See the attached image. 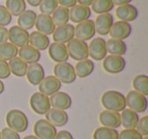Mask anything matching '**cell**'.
<instances>
[{
	"mask_svg": "<svg viewBox=\"0 0 148 139\" xmlns=\"http://www.w3.org/2000/svg\"><path fill=\"white\" fill-rule=\"evenodd\" d=\"M0 139H1V135H0Z\"/></svg>",
	"mask_w": 148,
	"mask_h": 139,
	"instance_id": "cell-52",
	"label": "cell"
},
{
	"mask_svg": "<svg viewBox=\"0 0 148 139\" xmlns=\"http://www.w3.org/2000/svg\"><path fill=\"white\" fill-rule=\"evenodd\" d=\"M135 129L143 137L148 136V116H143L142 118H139Z\"/></svg>",
	"mask_w": 148,
	"mask_h": 139,
	"instance_id": "cell-40",
	"label": "cell"
},
{
	"mask_svg": "<svg viewBox=\"0 0 148 139\" xmlns=\"http://www.w3.org/2000/svg\"><path fill=\"white\" fill-rule=\"evenodd\" d=\"M48 54H49L50 58L57 63L67 62L68 58H69L65 44L55 43V42L50 43L49 47H48Z\"/></svg>",
	"mask_w": 148,
	"mask_h": 139,
	"instance_id": "cell-15",
	"label": "cell"
},
{
	"mask_svg": "<svg viewBox=\"0 0 148 139\" xmlns=\"http://www.w3.org/2000/svg\"><path fill=\"white\" fill-rule=\"evenodd\" d=\"M142 137L136 129H124L119 132L118 139H142Z\"/></svg>",
	"mask_w": 148,
	"mask_h": 139,
	"instance_id": "cell-38",
	"label": "cell"
},
{
	"mask_svg": "<svg viewBox=\"0 0 148 139\" xmlns=\"http://www.w3.org/2000/svg\"><path fill=\"white\" fill-rule=\"evenodd\" d=\"M29 32L19 28L18 25H13L8 30V40L17 48L29 45Z\"/></svg>",
	"mask_w": 148,
	"mask_h": 139,
	"instance_id": "cell-11",
	"label": "cell"
},
{
	"mask_svg": "<svg viewBox=\"0 0 148 139\" xmlns=\"http://www.w3.org/2000/svg\"><path fill=\"white\" fill-rule=\"evenodd\" d=\"M17 53H18V48L15 47L10 42L0 44V60L9 61L16 57Z\"/></svg>",
	"mask_w": 148,
	"mask_h": 139,
	"instance_id": "cell-31",
	"label": "cell"
},
{
	"mask_svg": "<svg viewBox=\"0 0 148 139\" xmlns=\"http://www.w3.org/2000/svg\"><path fill=\"white\" fill-rule=\"evenodd\" d=\"M12 21V15L9 13V11L6 9L4 5L0 4V27H6L10 25Z\"/></svg>",
	"mask_w": 148,
	"mask_h": 139,
	"instance_id": "cell-39",
	"label": "cell"
},
{
	"mask_svg": "<svg viewBox=\"0 0 148 139\" xmlns=\"http://www.w3.org/2000/svg\"><path fill=\"white\" fill-rule=\"evenodd\" d=\"M23 139H39L38 137H36L35 135H27V136L23 137Z\"/></svg>",
	"mask_w": 148,
	"mask_h": 139,
	"instance_id": "cell-50",
	"label": "cell"
},
{
	"mask_svg": "<svg viewBox=\"0 0 148 139\" xmlns=\"http://www.w3.org/2000/svg\"><path fill=\"white\" fill-rule=\"evenodd\" d=\"M29 45L37 49L38 51H44V50H47L48 47H49L50 39L48 36L35 31L29 34Z\"/></svg>",
	"mask_w": 148,
	"mask_h": 139,
	"instance_id": "cell-25",
	"label": "cell"
},
{
	"mask_svg": "<svg viewBox=\"0 0 148 139\" xmlns=\"http://www.w3.org/2000/svg\"><path fill=\"white\" fill-rule=\"evenodd\" d=\"M76 2L80 5H83V6H88L91 5V3L93 2V0H76Z\"/></svg>",
	"mask_w": 148,
	"mask_h": 139,
	"instance_id": "cell-48",
	"label": "cell"
},
{
	"mask_svg": "<svg viewBox=\"0 0 148 139\" xmlns=\"http://www.w3.org/2000/svg\"><path fill=\"white\" fill-rule=\"evenodd\" d=\"M114 3V5H118V6H121V5L125 4H130V2H132V0H112Z\"/></svg>",
	"mask_w": 148,
	"mask_h": 139,
	"instance_id": "cell-46",
	"label": "cell"
},
{
	"mask_svg": "<svg viewBox=\"0 0 148 139\" xmlns=\"http://www.w3.org/2000/svg\"><path fill=\"white\" fill-rule=\"evenodd\" d=\"M68 55L70 58L76 61L88 59V45L86 42L78 40L76 38H73L71 41H69L66 45Z\"/></svg>",
	"mask_w": 148,
	"mask_h": 139,
	"instance_id": "cell-3",
	"label": "cell"
},
{
	"mask_svg": "<svg viewBox=\"0 0 148 139\" xmlns=\"http://www.w3.org/2000/svg\"><path fill=\"white\" fill-rule=\"evenodd\" d=\"M106 47H107V53L110 55L115 56H123L127 51V46L125 42L121 40L110 39L106 41Z\"/></svg>",
	"mask_w": 148,
	"mask_h": 139,
	"instance_id": "cell-29",
	"label": "cell"
},
{
	"mask_svg": "<svg viewBox=\"0 0 148 139\" xmlns=\"http://www.w3.org/2000/svg\"><path fill=\"white\" fill-rule=\"evenodd\" d=\"M5 121L8 128L14 130L15 132L21 133L25 132L29 127V120L23 111L13 109L7 112Z\"/></svg>",
	"mask_w": 148,
	"mask_h": 139,
	"instance_id": "cell-2",
	"label": "cell"
},
{
	"mask_svg": "<svg viewBox=\"0 0 148 139\" xmlns=\"http://www.w3.org/2000/svg\"><path fill=\"white\" fill-rule=\"evenodd\" d=\"M9 76H10V70H9L8 62L0 60V80L6 79Z\"/></svg>",
	"mask_w": 148,
	"mask_h": 139,
	"instance_id": "cell-42",
	"label": "cell"
},
{
	"mask_svg": "<svg viewBox=\"0 0 148 139\" xmlns=\"http://www.w3.org/2000/svg\"><path fill=\"white\" fill-rule=\"evenodd\" d=\"M54 139H74L73 135L71 134V132H69L68 130H61L59 132H57L55 138Z\"/></svg>",
	"mask_w": 148,
	"mask_h": 139,
	"instance_id": "cell-43",
	"label": "cell"
},
{
	"mask_svg": "<svg viewBox=\"0 0 148 139\" xmlns=\"http://www.w3.org/2000/svg\"><path fill=\"white\" fill-rule=\"evenodd\" d=\"M57 3L59 4V6L66 7L68 9L77 4L76 0H57Z\"/></svg>",
	"mask_w": 148,
	"mask_h": 139,
	"instance_id": "cell-44",
	"label": "cell"
},
{
	"mask_svg": "<svg viewBox=\"0 0 148 139\" xmlns=\"http://www.w3.org/2000/svg\"><path fill=\"white\" fill-rule=\"evenodd\" d=\"M95 70V63L90 59L81 60L77 61V63L74 66V71L76 74V77L85 78L89 76Z\"/></svg>",
	"mask_w": 148,
	"mask_h": 139,
	"instance_id": "cell-28",
	"label": "cell"
},
{
	"mask_svg": "<svg viewBox=\"0 0 148 139\" xmlns=\"http://www.w3.org/2000/svg\"><path fill=\"white\" fill-rule=\"evenodd\" d=\"M95 35V23L91 19H87L82 23H77L76 27H74V37L81 41H89Z\"/></svg>",
	"mask_w": 148,
	"mask_h": 139,
	"instance_id": "cell-8",
	"label": "cell"
},
{
	"mask_svg": "<svg viewBox=\"0 0 148 139\" xmlns=\"http://www.w3.org/2000/svg\"><path fill=\"white\" fill-rule=\"evenodd\" d=\"M61 86L62 83L54 75L45 76L39 84V92L47 96H51L57 92H60Z\"/></svg>",
	"mask_w": 148,
	"mask_h": 139,
	"instance_id": "cell-14",
	"label": "cell"
},
{
	"mask_svg": "<svg viewBox=\"0 0 148 139\" xmlns=\"http://www.w3.org/2000/svg\"><path fill=\"white\" fill-rule=\"evenodd\" d=\"M119 132L117 129L108 128V127H99L95 130L92 134L93 139H118Z\"/></svg>",
	"mask_w": 148,
	"mask_h": 139,
	"instance_id": "cell-36",
	"label": "cell"
},
{
	"mask_svg": "<svg viewBox=\"0 0 148 139\" xmlns=\"http://www.w3.org/2000/svg\"><path fill=\"white\" fill-rule=\"evenodd\" d=\"M0 135H1V139H21L19 133L15 132L14 130L8 127H5L2 129V131H0Z\"/></svg>",
	"mask_w": 148,
	"mask_h": 139,
	"instance_id": "cell-41",
	"label": "cell"
},
{
	"mask_svg": "<svg viewBox=\"0 0 148 139\" xmlns=\"http://www.w3.org/2000/svg\"><path fill=\"white\" fill-rule=\"evenodd\" d=\"M4 88H5L4 83L2 82V80H0V94H3V92H4Z\"/></svg>",
	"mask_w": 148,
	"mask_h": 139,
	"instance_id": "cell-49",
	"label": "cell"
},
{
	"mask_svg": "<svg viewBox=\"0 0 148 139\" xmlns=\"http://www.w3.org/2000/svg\"><path fill=\"white\" fill-rule=\"evenodd\" d=\"M116 17L122 21L130 23L137 19L138 10L134 5L132 4H125L118 6L116 8Z\"/></svg>",
	"mask_w": 148,
	"mask_h": 139,
	"instance_id": "cell-24",
	"label": "cell"
},
{
	"mask_svg": "<svg viewBox=\"0 0 148 139\" xmlns=\"http://www.w3.org/2000/svg\"><path fill=\"white\" fill-rule=\"evenodd\" d=\"M27 79L32 85H39L41 83V81L45 77V70L44 67L41 64L38 63H33L27 65Z\"/></svg>",
	"mask_w": 148,
	"mask_h": 139,
	"instance_id": "cell-20",
	"label": "cell"
},
{
	"mask_svg": "<svg viewBox=\"0 0 148 139\" xmlns=\"http://www.w3.org/2000/svg\"><path fill=\"white\" fill-rule=\"evenodd\" d=\"M57 132L56 127L50 124L46 119H40L34 125L35 136L39 139H54Z\"/></svg>",
	"mask_w": 148,
	"mask_h": 139,
	"instance_id": "cell-7",
	"label": "cell"
},
{
	"mask_svg": "<svg viewBox=\"0 0 148 139\" xmlns=\"http://www.w3.org/2000/svg\"><path fill=\"white\" fill-rule=\"evenodd\" d=\"M57 7H58L57 0H42V2L39 5L41 13L47 15H51Z\"/></svg>",
	"mask_w": 148,
	"mask_h": 139,
	"instance_id": "cell-37",
	"label": "cell"
},
{
	"mask_svg": "<svg viewBox=\"0 0 148 139\" xmlns=\"http://www.w3.org/2000/svg\"><path fill=\"white\" fill-rule=\"evenodd\" d=\"M8 41V30L4 27H0V44Z\"/></svg>",
	"mask_w": 148,
	"mask_h": 139,
	"instance_id": "cell-45",
	"label": "cell"
},
{
	"mask_svg": "<svg viewBox=\"0 0 148 139\" xmlns=\"http://www.w3.org/2000/svg\"><path fill=\"white\" fill-rule=\"evenodd\" d=\"M132 33V27L129 23L126 21H114L111 30H110L109 35L111 36V39L121 40L124 41L127 39Z\"/></svg>",
	"mask_w": 148,
	"mask_h": 139,
	"instance_id": "cell-13",
	"label": "cell"
},
{
	"mask_svg": "<svg viewBox=\"0 0 148 139\" xmlns=\"http://www.w3.org/2000/svg\"><path fill=\"white\" fill-rule=\"evenodd\" d=\"M18 58H21L23 62L29 64L38 63L41 59V52L38 51L31 45H25L18 49Z\"/></svg>",
	"mask_w": 148,
	"mask_h": 139,
	"instance_id": "cell-23",
	"label": "cell"
},
{
	"mask_svg": "<svg viewBox=\"0 0 148 139\" xmlns=\"http://www.w3.org/2000/svg\"><path fill=\"white\" fill-rule=\"evenodd\" d=\"M114 8V3L112 0H93L91 3V9L97 14L109 13Z\"/></svg>",
	"mask_w": 148,
	"mask_h": 139,
	"instance_id": "cell-35",
	"label": "cell"
},
{
	"mask_svg": "<svg viewBox=\"0 0 148 139\" xmlns=\"http://www.w3.org/2000/svg\"><path fill=\"white\" fill-rule=\"evenodd\" d=\"M99 123L103 127L112 129H118L121 126V120H120V114L113 111L105 110L99 113Z\"/></svg>",
	"mask_w": 148,
	"mask_h": 139,
	"instance_id": "cell-22",
	"label": "cell"
},
{
	"mask_svg": "<svg viewBox=\"0 0 148 139\" xmlns=\"http://www.w3.org/2000/svg\"><path fill=\"white\" fill-rule=\"evenodd\" d=\"M52 19L56 27H60L69 21V9L63 6H58L52 13Z\"/></svg>",
	"mask_w": 148,
	"mask_h": 139,
	"instance_id": "cell-34",
	"label": "cell"
},
{
	"mask_svg": "<svg viewBox=\"0 0 148 139\" xmlns=\"http://www.w3.org/2000/svg\"><path fill=\"white\" fill-rule=\"evenodd\" d=\"M25 2L29 5H31V6L37 7V6H39L40 3L42 2V0H25Z\"/></svg>",
	"mask_w": 148,
	"mask_h": 139,
	"instance_id": "cell-47",
	"label": "cell"
},
{
	"mask_svg": "<svg viewBox=\"0 0 148 139\" xmlns=\"http://www.w3.org/2000/svg\"><path fill=\"white\" fill-rule=\"evenodd\" d=\"M91 17V10L88 6H83L80 4H76L69 8V21L72 23H79L89 19Z\"/></svg>",
	"mask_w": 148,
	"mask_h": 139,
	"instance_id": "cell-21",
	"label": "cell"
},
{
	"mask_svg": "<svg viewBox=\"0 0 148 139\" xmlns=\"http://www.w3.org/2000/svg\"><path fill=\"white\" fill-rule=\"evenodd\" d=\"M107 47H106V40L103 38H95L91 40L88 45V56L95 61L103 60L107 56Z\"/></svg>",
	"mask_w": 148,
	"mask_h": 139,
	"instance_id": "cell-10",
	"label": "cell"
},
{
	"mask_svg": "<svg viewBox=\"0 0 148 139\" xmlns=\"http://www.w3.org/2000/svg\"><path fill=\"white\" fill-rule=\"evenodd\" d=\"M29 106L32 110L38 115H45L51 109L49 96H45L42 92H34L29 98Z\"/></svg>",
	"mask_w": 148,
	"mask_h": 139,
	"instance_id": "cell-6",
	"label": "cell"
},
{
	"mask_svg": "<svg viewBox=\"0 0 148 139\" xmlns=\"http://www.w3.org/2000/svg\"><path fill=\"white\" fill-rule=\"evenodd\" d=\"M35 27L37 29V32L46 36L52 35L56 29V25L52 19L51 15L43 14V13L37 15Z\"/></svg>",
	"mask_w": 148,
	"mask_h": 139,
	"instance_id": "cell-19",
	"label": "cell"
},
{
	"mask_svg": "<svg viewBox=\"0 0 148 139\" xmlns=\"http://www.w3.org/2000/svg\"><path fill=\"white\" fill-rule=\"evenodd\" d=\"M134 90L143 96H148V76L146 74H138L132 80Z\"/></svg>",
	"mask_w": 148,
	"mask_h": 139,
	"instance_id": "cell-32",
	"label": "cell"
},
{
	"mask_svg": "<svg viewBox=\"0 0 148 139\" xmlns=\"http://www.w3.org/2000/svg\"><path fill=\"white\" fill-rule=\"evenodd\" d=\"M126 98V106L130 110L134 111L135 113H144L147 110L148 102L147 98L135 90H130L125 96Z\"/></svg>",
	"mask_w": 148,
	"mask_h": 139,
	"instance_id": "cell-5",
	"label": "cell"
},
{
	"mask_svg": "<svg viewBox=\"0 0 148 139\" xmlns=\"http://www.w3.org/2000/svg\"><path fill=\"white\" fill-rule=\"evenodd\" d=\"M93 23H95V33H97L99 36H107L109 35L110 30L114 23V17L110 12L99 14Z\"/></svg>",
	"mask_w": 148,
	"mask_h": 139,
	"instance_id": "cell-16",
	"label": "cell"
},
{
	"mask_svg": "<svg viewBox=\"0 0 148 139\" xmlns=\"http://www.w3.org/2000/svg\"><path fill=\"white\" fill-rule=\"evenodd\" d=\"M103 67L108 73L117 74L125 69L126 61L122 56L109 55L103 60Z\"/></svg>",
	"mask_w": 148,
	"mask_h": 139,
	"instance_id": "cell-9",
	"label": "cell"
},
{
	"mask_svg": "<svg viewBox=\"0 0 148 139\" xmlns=\"http://www.w3.org/2000/svg\"><path fill=\"white\" fill-rule=\"evenodd\" d=\"M8 66H9V70H10V73L13 74L14 76H16V77H23V76H25L27 69V64L25 62H23L17 56L13 58V59L9 60Z\"/></svg>",
	"mask_w": 148,
	"mask_h": 139,
	"instance_id": "cell-30",
	"label": "cell"
},
{
	"mask_svg": "<svg viewBox=\"0 0 148 139\" xmlns=\"http://www.w3.org/2000/svg\"><path fill=\"white\" fill-rule=\"evenodd\" d=\"M120 120H121V126H123L124 129H135L139 121V116L134 111L125 109L120 114Z\"/></svg>",
	"mask_w": 148,
	"mask_h": 139,
	"instance_id": "cell-27",
	"label": "cell"
},
{
	"mask_svg": "<svg viewBox=\"0 0 148 139\" xmlns=\"http://www.w3.org/2000/svg\"><path fill=\"white\" fill-rule=\"evenodd\" d=\"M52 37L55 43H68L74 38V25L71 23H66L60 27H56L55 31L52 34Z\"/></svg>",
	"mask_w": 148,
	"mask_h": 139,
	"instance_id": "cell-12",
	"label": "cell"
},
{
	"mask_svg": "<svg viewBox=\"0 0 148 139\" xmlns=\"http://www.w3.org/2000/svg\"><path fill=\"white\" fill-rule=\"evenodd\" d=\"M103 107L108 111L120 113L127 108L126 98L122 92L117 90H108L103 94L101 98Z\"/></svg>",
	"mask_w": 148,
	"mask_h": 139,
	"instance_id": "cell-1",
	"label": "cell"
},
{
	"mask_svg": "<svg viewBox=\"0 0 148 139\" xmlns=\"http://www.w3.org/2000/svg\"><path fill=\"white\" fill-rule=\"evenodd\" d=\"M5 7L12 17H18L27 9L25 0H6Z\"/></svg>",
	"mask_w": 148,
	"mask_h": 139,
	"instance_id": "cell-33",
	"label": "cell"
},
{
	"mask_svg": "<svg viewBox=\"0 0 148 139\" xmlns=\"http://www.w3.org/2000/svg\"><path fill=\"white\" fill-rule=\"evenodd\" d=\"M49 100H50V105L54 109L66 111L71 108L72 98L67 92H57L56 94L49 96Z\"/></svg>",
	"mask_w": 148,
	"mask_h": 139,
	"instance_id": "cell-17",
	"label": "cell"
},
{
	"mask_svg": "<svg viewBox=\"0 0 148 139\" xmlns=\"http://www.w3.org/2000/svg\"><path fill=\"white\" fill-rule=\"evenodd\" d=\"M54 76L61 83L70 84L73 83L76 79V74L74 71V66L68 62L57 63L54 66Z\"/></svg>",
	"mask_w": 148,
	"mask_h": 139,
	"instance_id": "cell-4",
	"label": "cell"
},
{
	"mask_svg": "<svg viewBox=\"0 0 148 139\" xmlns=\"http://www.w3.org/2000/svg\"><path fill=\"white\" fill-rule=\"evenodd\" d=\"M46 120L52 124L54 127H63L68 123L69 117L66 111L58 110V109L51 108L45 114Z\"/></svg>",
	"mask_w": 148,
	"mask_h": 139,
	"instance_id": "cell-18",
	"label": "cell"
},
{
	"mask_svg": "<svg viewBox=\"0 0 148 139\" xmlns=\"http://www.w3.org/2000/svg\"><path fill=\"white\" fill-rule=\"evenodd\" d=\"M142 139H148V136H144V137H142Z\"/></svg>",
	"mask_w": 148,
	"mask_h": 139,
	"instance_id": "cell-51",
	"label": "cell"
},
{
	"mask_svg": "<svg viewBox=\"0 0 148 139\" xmlns=\"http://www.w3.org/2000/svg\"><path fill=\"white\" fill-rule=\"evenodd\" d=\"M37 13L31 9H25L21 15L17 17V25L21 29L29 31L35 27L36 19H37Z\"/></svg>",
	"mask_w": 148,
	"mask_h": 139,
	"instance_id": "cell-26",
	"label": "cell"
}]
</instances>
